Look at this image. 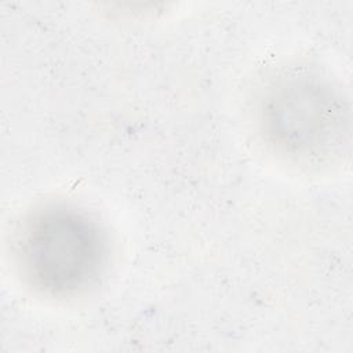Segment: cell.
<instances>
[{"label": "cell", "instance_id": "obj_2", "mask_svg": "<svg viewBox=\"0 0 353 353\" xmlns=\"http://www.w3.org/2000/svg\"><path fill=\"white\" fill-rule=\"evenodd\" d=\"M261 124L276 152L298 163H320L342 152L349 135V108L328 79L291 72L266 90Z\"/></svg>", "mask_w": 353, "mask_h": 353}, {"label": "cell", "instance_id": "obj_1", "mask_svg": "<svg viewBox=\"0 0 353 353\" xmlns=\"http://www.w3.org/2000/svg\"><path fill=\"white\" fill-rule=\"evenodd\" d=\"M18 265L26 281L51 296L90 287L108 256L99 225L68 205H48L28 216L15 240Z\"/></svg>", "mask_w": 353, "mask_h": 353}]
</instances>
